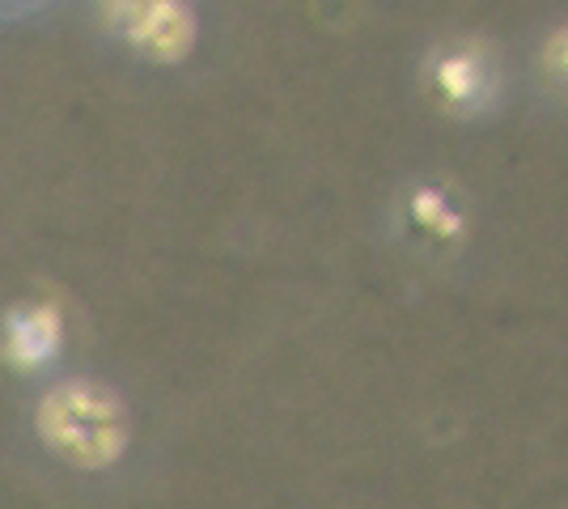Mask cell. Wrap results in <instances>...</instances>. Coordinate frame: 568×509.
I'll return each instance as SVG.
<instances>
[{
    "label": "cell",
    "instance_id": "cell-1",
    "mask_svg": "<svg viewBox=\"0 0 568 509\" xmlns=\"http://www.w3.org/2000/svg\"><path fill=\"white\" fill-rule=\"evenodd\" d=\"M39 437L48 441L51 450L72 467H111L123 459L128 450V408L111 387L98 383H60L43 395L39 404Z\"/></svg>",
    "mask_w": 568,
    "mask_h": 509
},
{
    "label": "cell",
    "instance_id": "cell-2",
    "mask_svg": "<svg viewBox=\"0 0 568 509\" xmlns=\"http://www.w3.org/2000/svg\"><path fill=\"white\" fill-rule=\"evenodd\" d=\"M106 13L123 39L153 60H183L195 43L187 0H106Z\"/></svg>",
    "mask_w": 568,
    "mask_h": 509
},
{
    "label": "cell",
    "instance_id": "cell-3",
    "mask_svg": "<svg viewBox=\"0 0 568 509\" xmlns=\"http://www.w3.org/2000/svg\"><path fill=\"white\" fill-rule=\"evenodd\" d=\"M60 344V315L51 306L13 311L4 327V348L18 365H43Z\"/></svg>",
    "mask_w": 568,
    "mask_h": 509
},
{
    "label": "cell",
    "instance_id": "cell-4",
    "mask_svg": "<svg viewBox=\"0 0 568 509\" xmlns=\"http://www.w3.org/2000/svg\"><path fill=\"white\" fill-rule=\"evenodd\" d=\"M433 85H437V94L454 102V106H463V102H471L479 94V85H484V69H479V60L467 55V51H450V55H442L437 64H433Z\"/></svg>",
    "mask_w": 568,
    "mask_h": 509
},
{
    "label": "cell",
    "instance_id": "cell-5",
    "mask_svg": "<svg viewBox=\"0 0 568 509\" xmlns=\"http://www.w3.org/2000/svg\"><path fill=\"white\" fill-rule=\"evenodd\" d=\"M412 213H416V221L433 225L437 234H458V230H463V225H458V213H454L450 204L442 200V192H433V187L416 192V200H412Z\"/></svg>",
    "mask_w": 568,
    "mask_h": 509
},
{
    "label": "cell",
    "instance_id": "cell-6",
    "mask_svg": "<svg viewBox=\"0 0 568 509\" xmlns=\"http://www.w3.org/2000/svg\"><path fill=\"white\" fill-rule=\"evenodd\" d=\"M547 64H551V73L568 85V26L551 34V43H547Z\"/></svg>",
    "mask_w": 568,
    "mask_h": 509
}]
</instances>
